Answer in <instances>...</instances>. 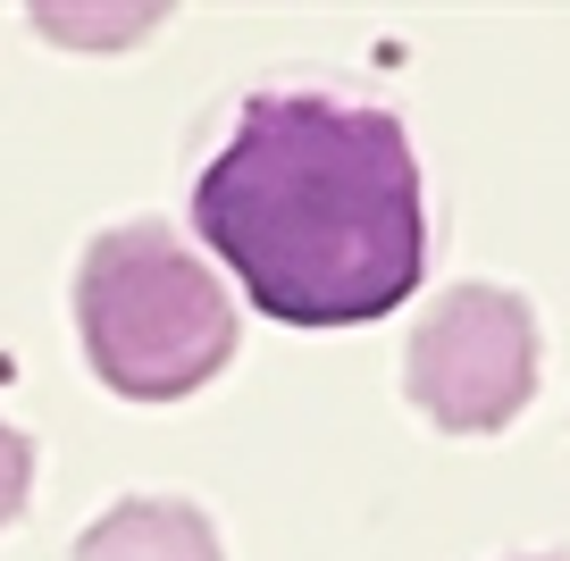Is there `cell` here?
<instances>
[{
    "instance_id": "obj_1",
    "label": "cell",
    "mask_w": 570,
    "mask_h": 561,
    "mask_svg": "<svg viewBox=\"0 0 570 561\" xmlns=\"http://www.w3.org/2000/svg\"><path fill=\"white\" fill-rule=\"evenodd\" d=\"M194 227L285 327L386 318L428 268L411 135L336 92H252L194 185Z\"/></svg>"
},
{
    "instance_id": "obj_2",
    "label": "cell",
    "mask_w": 570,
    "mask_h": 561,
    "mask_svg": "<svg viewBox=\"0 0 570 561\" xmlns=\"http://www.w3.org/2000/svg\"><path fill=\"white\" fill-rule=\"evenodd\" d=\"M76 335L109 394L177 403L235 361V302L168 227H118L76 268Z\"/></svg>"
},
{
    "instance_id": "obj_3",
    "label": "cell",
    "mask_w": 570,
    "mask_h": 561,
    "mask_svg": "<svg viewBox=\"0 0 570 561\" xmlns=\"http://www.w3.org/2000/svg\"><path fill=\"white\" fill-rule=\"evenodd\" d=\"M411 403L445 436H495L537 394V318L512 285H453L411 327Z\"/></svg>"
},
{
    "instance_id": "obj_4",
    "label": "cell",
    "mask_w": 570,
    "mask_h": 561,
    "mask_svg": "<svg viewBox=\"0 0 570 561\" xmlns=\"http://www.w3.org/2000/svg\"><path fill=\"white\" fill-rule=\"evenodd\" d=\"M76 561H227V553H218L210 511L177 503V494H135L76 537Z\"/></svg>"
},
{
    "instance_id": "obj_5",
    "label": "cell",
    "mask_w": 570,
    "mask_h": 561,
    "mask_svg": "<svg viewBox=\"0 0 570 561\" xmlns=\"http://www.w3.org/2000/svg\"><path fill=\"white\" fill-rule=\"evenodd\" d=\"M35 26L42 35H59V42H76V51H118V42H135L142 26H160V9L142 0V9H59V0H42L35 9Z\"/></svg>"
},
{
    "instance_id": "obj_6",
    "label": "cell",
    "mask_w": 570,
    "mask_h": 561,
    "mask_svg": "<svg viewBox=\"0 0 570 561\" xmlns=\"http://www.w3.org/2000/svg\"><path fill=\"white\" fill-rule=\"evenodd\" d=\"M26 486H35V444L18 427H0V528L26 511Z\"/></svg>"
}]
</instances>
